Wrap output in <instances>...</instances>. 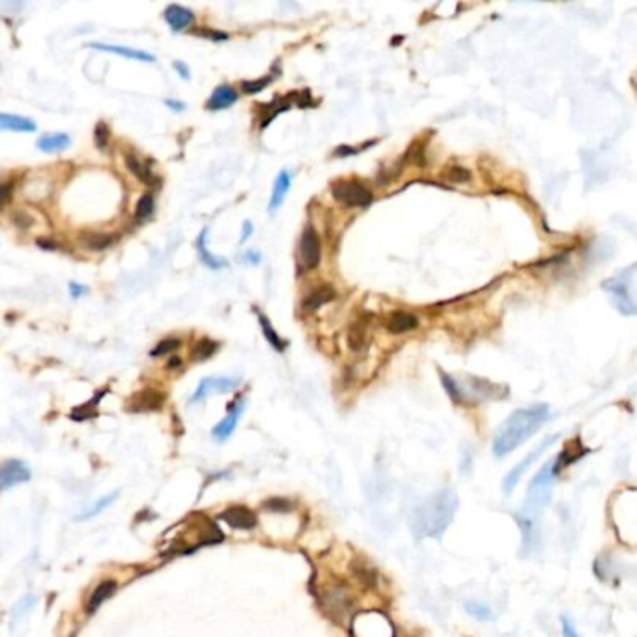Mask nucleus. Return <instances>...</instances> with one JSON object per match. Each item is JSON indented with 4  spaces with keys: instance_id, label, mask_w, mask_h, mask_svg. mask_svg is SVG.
Returning <instances> with one entry per match:
<instances>
[{
    "instance_id": "f8f14e48",
    "label": "nucleus",
    "mask_w": 637,
    "mask_h": 637,
    "mask_svg": "<svg viewBox=\"0 0 637 637\" xmlns=\"http://www.w3.org/2000/svg\"><path fill=\"white\" fill-rule=\"evenodd\" d=\"M323 605L329 613H335V617L341 620L342 615L350 609L352 605V598L344 587H327L325 589V598H323Z\"/></svg>"
},
{
    "instance_id": "4be33fe9",
    "label": "nucleus",
    "mask_w": 637,
    "mask_h": 637,
    "mask_svg": "<svg viewBox=\"0 0 637 637\" xmlns=\"http://www.w3.org/2000/svg\"><path fill=\"white\" fill-rule=\"evenodd\" d=\"M206 236H208V228H204V230L200 232L199 239H196V251H199L200 260H202V262H204V264H206L208 267H212V270H223V267H226V265H228V262H226L225 258L215 256V254H212V252L208 251V249H206Z\"/></svg>"
},
{
    "instance_id": "393cba45",
    "label": "nucleus",
    "mask_w": 637,
    "mask_h": 637,
    "mask_svg": "<svg viewBox=\"0 0 637 637\" xmlns=\"http://www.w3.org/2000/svg\"><path fill=\"white\" fill-rule=\"evenodd\" d=\"M114 592H116V583L112 581V579H109V581H103L101 585H97L96 591L92 592L90 600H88L86 611H88V613L96 611L97 607L103 604L105 600L110 598V596H112Z\"/></svg>"
},
{
    "instance_id": "0eeeda50",
    "label": "nucleus",
    "mask_w": 637,
    "mask_h": 637,
    "mask_svg": "<svg viewBox=\"0 0 637 637\" xmlns=\"http://www.w3.org/2000/svg\"><path fill=\"white\" fill-rule=\"evenodd\" d=\"M299 262L307 270H314L322 260V243L320 236L314 230V226H307L303 232L301 241H299Z\"/></svg>"
},
{
    "instance_id": "c756f323",
    "label": "nucleus",
    "mask_w": 637,
    "mask_h": 637,
    "mask_svg": "<svg viewBox=\"0 0 637 637\" xmlns=\"http://www.w3.org/2000/svg\"><path fill=\"white\" fill-rule=\"evenodd\" d=\"M154 208H155L154 194H152V193L142 194L141 200L136 202V217H139V219H142V221L148 219L150 215L154 213Z\"/></svg>"
},
{
    "instance_id": "a211bd4d",
    "label": "nucleus",
    "mask_w": 637,
    "mask_h": 637,
    "mask_svg": "<svg viewBox=\"0 0 637 637\" xmlns=\"http://www.w3.org/2000/svg\"><path fill=\"white\" fill-rule=\"evenodd\" d=\"M238 101V92L232 88L230 84H221L213 90L212 97L208 99L206 107L210 110H223L228 109Z\"/></svg>"
},
{
    "instance_id": "9b49d317",
    "label": "nucleus",
    "mask_w": 637,
    "mask_h": 637,
    "mask_svg": "<svg viewBox=\"0 0 637 637\" xmlns=\"http://www.w3.org/2000/svg\"><path fill=\"white\" fill-rule=\"evenodd\" d=\"M238 383V378H204L200 381L199 389L194 391L191 402H200L210 393H228L232 389H236Z\"/></svg>"
},
{
    "instance_id": "1a4fd4ad",
    "label": "nucleus",
    "mask_w": 637,
    "mask_h": 637,
    "mask_svg": "<svg viewBox=\"0 0 637 637\" xmlns=\"http://www.w3.org/2000/svg\"><path fill=\"white\" fill-rule=\"evenodd\" d=\"M555 439H557V436H554V438L546 439V441H542V443L538 445V447H536V451L531 452V454H527V458H525L523 462L518 463V465H516L514 469L510 471L509 475L505 476V483H503V489H505V494H510V492H512V489H514L516 486H518V483H520L521 475L525 473V469H527L529 465H531V463H533L534 460H536V458L540 456V454H542V452H544V449H546V447H549V445L554 443Z\"/></svg>"
},
{
    "instance_id": "37998d69",
    "label": "nucleus",
    "mask_w": 637,
    "mask_h": 637,
    "mask_svg": "<svg viewBox=\"0 0 637 637\" xmlns=\"http://www.w3.org/2000/svg\"><path fill=\"white\" fill-rule=\"evenodd\" d=\"M70 294L73 299H79V297L86 294V288H83V286L77 283H70Z\"/></svg>"
},
{
    "instance_id": "f03ea898",
    "label": "nucleus",
    "mask_w": 637,
    "mask_h": 637,
    "mask_svg": "<svg viewBox=\"0 0 637 637\" xmlns=\"http://www.w3.org/2000/svg\"><path fill=\"white\" fill-rule=\"evenodd\" d=\"M458 510V497L454 489L441 488L412 512V531L421 538H436L445 533V529L451 525Z\"/></svg>"
},
{
    "instance_id": "aec40b11",
    "label": "nucleus",
    "mask_w": 637,
    "mask_h": 637,
    "mask_svg": "<svg viewBox=\"0 0 637 637\" xmlns=\"http://www.w3.org/2000/svg\"><path fill=\"white\" fill-rule=\"evenodd\" d=\"M0 129H6V131H21V133H32V131H36V123H34L30 118H26V116L0 112Z\"/></svg>"
},
{
    "instance_id": "dca6fc26",
    "label": "nucleus",
    "mask_w": 637,
    "mask_h": 637,
    "mask_svg": "<svg viewBox=\"0 0 637 637\" xmlns=\"http://www.w3.org/2000/svg\"><path fill=\"white\" fill-rule=\"evenodd\" d=\"M418 320L417 316L412 314V312H404V310H398V312H391V316L387 318L385 327L389 333H393V335H402V333H410L413 329H417Z\"/></svg>"
},
{
    "instance_id": "a18cd8bd",
    "label": "nucleus",
    "mask_w": 637,
    "mask_h": 637,
    "mask_svg": "<svg viewBox=\"0 0 637 637\" xmlns=\"http://www.w3.org/2000/svg\"><path fill=\"white\" fill-rule=\"evenodd\" d=\"M251 234H252V225L249 223V221H245V223H243V232H241V238H239V243H245V241H247V238H249Z\"/></svg>"
},
{
    "instance_id": "ea45409f",
    "label": "nucleus",
    "mask_w": 637,
    "mask_h": 637,
    "mask_svg": "<svg viewBox=\"0 0 637 637\" xmlns=\"http://www.w3.org/2000/svg\"><path fill=\"white\" fill-rule=\"evenodd\" d=\"M560 623H563V637H579L578 631L574 630L572 623L567 617L560 618Z\"/></svg>"
},
{
    "instance_id": "c9c22d12",
    "label": "nucleus",
    "mask_w": 637,
    "mask_h": 637,
    "mask_svg": "<svg viewBox=\"0 0 637 637\" xmlns=\"http://www.w3.org/2000/svg\"><path fill=\"white\" fill-rule=\"evenodd\" d=\"M441 381H443L445 389H447V393L451 394L452 400H456V402H463V400H465L463 391L460 389V385H458L456 381L452 380L449 374H441Z\"/></svg>"
},
{
    "instance_id": "7ed1b4c3",
    "label": "nucleus",
    "mask_w": 637,
    "mask_h": 637,
    "mask_svg": "<svg viewBox=\"0 0 637 637\" xmlns=\"http://www.w3.org/2000/svg\"><path fill=\"white\" fill-rule=\"evenodd\" d=\"M557 465H559V458L549 460L534 475V478L531 481V486L527 489V496H525V507H523V512L520 516H525L529 520L538 521V516H540L542 510L546 509L547 503L552 499Z\"/></svg>"
},
{
    "instance_id": "49530a36",
    "label": "nucleus",
    "mask_w": 637,
    "mask_h": 637,
    "mask_svg": "<svg viewBox=\"0 0 637 637\" xmlns=\"http://www.w3.org/2000/svg\"><path fill=\"white\" fill-rule=\"evenodd\" d=\"M165 105H167L168 109L176 110V112H180V110H185V105L181 103V101H176V99H167V101H165Z\"/></svg>"
},
{
    "instance_id": "f3484780",
    "label": "nucleus",
    "mask_w": 637,
    "mask_h": 637,
    "mask_svg": "<svg viewBox=\"0 0 637 637\" xmlns=\"http://www.w3.org/2000/svg\"><path fill=\"white\" fill-rule=\"evenodd\" d=\"M290 187H292V174L288 170H281L279 176L275 178V183H273V191H271V199H270V212L275 213L279 208L283 206L284 200H286V194H288Z\"/></svg>"
},
{
    "instance_id": "58836bf2",
    "label": "nucleus",
    "mask_w": 637,
    "mask_h": 637,
    "mask_svg": "<svg viewBox=\"0 0 637 637\" xmlns=\"http://www.w3.org/2000/svg\"><path fill=\"white\" fill-rule=\"evenodd\" d=\"M13 194V187L10 183H0V208L6 206Z\"/></svg>"
},
{
    "instance_id": "f257e3e1",
    "label": "nucleus",
    "mask_w": 637,
    "mask_h": 637,
    "mask_svg": "<svg viewBox=\"0 0 637 637\" xmlns=\"http://www.w3.org/2000/svg\"><path fill=\"white\" fill-rule=\"evenodd\" d=\"M549 417V407L546 404H533L529 407L516 410L496 432L494 438V454L503 458L527 441L533 434L540 430Z\"/></svg>"
},
{
    "instance_id": "79ce46f5",
    "label": "nucleus",
    "mask_w": 637,
    "mask_h": 637,
    "mask_svg": "<svg viewBox=\"0 0 637 637\" xmlns=\"http://www.w3.org/2000/svg\"><path fill=\"white\" fill-rule=\"evenodd\" d=\"M194 34H200V36H204V38H212V39H226L228 36L223 32H213V30H208V28H199V30H194Z\"/></svg>"
},
{
    "instance_id": "ddd939ff",
    "label": "nucleus",
    "mask_w": 637,
    "mask_h": 637,
    "mask_svg": "<svg viewBox=\"0 0 637 637\" xmlns=\"http://www.w3.org/2000/svg\"><path fill=\"white\" fill-rule=\"evenodd\" d=\"M165 402V394L155 391V389H144L141 393L133 394L129 400V410L131 412H155L159 410Z\"/></svg>"
},
{
    "instance_id": "de8ad7c7",
    "label": "nucleus",
    "mask_w": 637,
    "mask_h": 637,
    "mask_svg": "<svg viewBox=\"0 0 637 637\" xmlns=\"http://www.w3.org/2000/svg\"><path fill=\"white\" fill-rule=\"evenodd\" d=\"M38 245L41 247V249H57V243H54V241H51L49 238H39Z\"/></svg>"
},
{
    "instance_id": "6e6552de",
    "label": "nucleus",
    "mask_w": 637,
    "mask_h": 637,
    "mask_svg": "<svg viewBox=\"0 0 637 637\" xmlns=\"http://www.w3.org/2000/svg\"><path fill=\"white\" fill-rule=\"evenodd\" d=\"M243 410L245 398H238L236 402H232L230 407H228V413H226V417L213 428V438L219 439V441H225V439L230 438L232 434H234V430H236V426H238L239 417H241Z\"/></svg>"
},
{
    "instance_id": "7c9ffc66",
    "label": "nucleus",
    "mask_w": 637,
    "mask_h": 637,
    "mask_svg": "<svg viewBox=\"0 0 637 637\" xmlns=\"http://www.w3.org/2000/svg\"><path fill=\"white\" fill-rule=\"evenodd\" d=\"M463 607H465V611L469 613V615H473L476 620H492V618H494V613H492V609H489L488 605L476 604V602H465Z\"/></svg>"
},
{
    "instance_id": "f704fd0d",
    "label": "nucleus",
    "mask_w": 637,
    "mask_h": 637,
    "mask_svg": "<svg viewBox=\"0 0 637 637\" xmlns=\"http://www.w3.org/2000/svg\"><path fill=\"white\" fill-rule=\"evenodd\" d=\"M94 141H96V146L99 150H105L107 146H109L110 129H109V125H107V123H105V122L97 123L96 129H94Z\"/></svg>"
},
{
    "instance_id": "bb28decb",
    "label": "nucleus",
    "mask_w": 637,
    "mask_h": 637,
    "mask_svg": "<svg viewBox=\"0 0 637 637\" xmlns=\"http://www.w3.org/2000/svg\"><path fill=\"white\" fill-rule=\"evenodd\" d=\"M118 234H99V232H92V234H84L83 236V243L88 247V249H94V251H105V249H109L110 245H114L118 241Z\"/></svg>"
},
{
    "instance_id": "423d86ee",
    "label": "nucleus",
    "mask_w": 637,
    "mask_h": 637,
    "mask_svg": "<svg viewBox=\"0 0 637 637\" xmlns=\"http://www.w3.org/2000/svg\"><path fill=\"white\" fill-rule=\"evenodd\" d=\"M354 630L357 637L363 634H372L370 637H394L393 626L389 618L383 617L381 613H361L354 620Z\"/></svg>"
},
{
    "instance_id": "a19ab883",
    "label": "nucleus",
    "mask_w": 637,
    "mask_h": 637,
    "mask_svg": "<svg viewBox=\"0 0 637 637\" xmlns=\"http://www.w3.org/2000/svg\"><path fill=\"white\" fill-rule=\"evenodd\" d=\"M172 68L176 71H178V75L185 79V81H189V79H191V71H189V68H187V65L183 64V62H180V60H176V62L172 64Z\"/></svg>"
},
{
    "instance_id": "39448f33",
    "label": "nucleus",
    "mask_w": 637,
    "mask_h": 637,
    "mask_svg": "<svg viewBox=\"0 0 637 637\" xmlns=\"http://www.w3.org/2000/svg\"><path fill=\"white\" fill-rule=\"evenodd\" d=\"M331 193H333L335 200L346 204V206L363 208L372 202V191L367 185H363L361 181L355 180L335 181L331 185Z\"/></svg>"
},
{
    "instance_id": "e433bc0d",
    "label": "nucleus",
    "mask_w": 637,
    "mask_h": 637,
    "mask_svg": "<svg viewBox=\"0 0 637 637\" xmlns=\"http://www.w3.org/2000/svg\"><path fill=\"white\" fill-rule=\"evenodd\" d=\"M271 83V77L265 79H258V81H247V83L241 84V88H243L245 94H258V92H262Z\"/></svg>"
},
{
    "instance_id": "4468645a",
    "label": "nucleus",
    "mask_w": 637,
    "mask_h": 637,
    "mask_svg": "<svg viewBox=\"0 0 637 637\" xmlns=\"http://www.w3.org/2000/svg\"><path fill=\"white\" fill-rule=\"evenodd\" d=\"M221 518L234 529H252L256 525V516L247 507H230L221 514Z\"/></svg>"
},
{
    "instance_id": "473e14b6",
    "label": "nucleus",
    "mask_w": 637,
    "mask_h": 637,
    "mask_svg": "<svg viewBox=\"0 0 637 637\" xmlns=\"http://www.w3.org/2000/svg\"><path fill=\"white\" fill-rule=\"evenodd\" d=\"M180 346V338H165V341L159 342V344L150 352V357H161V355H167L170 354V352H174V350H178Z\"/></svg>"
},
{
    "instance_id": "b1692460",
    "label": "nucleus",
    "mask_w": 637,
    "mask_h": 637,
    "mask_svg": "<svg viewBox=\"0 0 637 637\" xmlns=\"http://www.w3.org/2000/svg\"><path fill=\"white\" fill-rule=\"evenodd\" d=\"M71 144V139L65 133H51V135H43L38 141V148L47 154H57L62 152Z\"/></svg>"
},
{
    "instance_id": "412c9836",
    "label": "nucleus",
    "mask_w": 637,
    "mask_h": 637,
    "mask_svg": "<svg viewBox=\"0 0 637 637\" xmlns=\"http://www.w3.org/2000/svg\"><path fill=\"white\" fill-rule=\"evenodd\" d=\"M125 167H128L129 170H131V174L136 176L142 183H146V185H154V183H157V176L150 170V167L142 165V161L136 157V155L125 154Z\"/></svg>"
},
{
    "instance_id": "a878e982",
    "label": "nucleus",
    "mask_w": 637,
    "mask_h": 637,
    "mask_svg": "<svg viewBox=\"0 0 637 637\" xmlns=\"http://www.w3.org/2000/svg\"><path fill=\"white\" fill-rule=\"evenodd\" d=\"M256 316H258V322H260V327H262V333H264V336H265V341L270 342L273 350H277V352H284V350H286V342H284L283 338L279 336L277 331L273 329L270 318H267L264 312H260V310H256Z\"/></svg>"
},
{
    "instance_id": "4c0bfd02",
    "label": "nucleus",
    "mask_w": 637,
    "mask_h": 637,
    "mask_svg": "<svg viewBox=\"0 0 637 637\" xmlns=\"http://www.w3.org/2000/svg\"><path fill=\"white\" fill-rule=\"evenodd\" d=\"M12 221H13V225L19 226V228H28V226L32 225V219H30L25 212H21V210L19 212L12 213Z\"/></svg>"
},
{
    "instance_id": "2f4dec72",
    "label": "nucleus",
    "mask_w": 637,
    "mask_h": 637,
    "mask_svg": "<svg viewBox=\"0 0 637 637\" xmlns=\"http://www.w3.org/2000/svg\"><path fill=\"white\" fill-rule=\"evenodd\" d=\"M365 342H367V338H365V325L361 322L354 323L352 331H350V347L355 350V352H359L361 347L365 346Z\"/></svg>"
},
{
    "instance_id": "72a5a7b5",
    "label": "nucleus",
    "mask_w": 637,
    "mask_h": 637,
    "mask_svg": "<svg viewBox=\"0 0 637 637\" xmlns=\"http://www.w3.org/2000/svg\"><path fill=\"white\" fill-rule=\"evenodd\" d=\"M445 178L449 181H452V183H469L471 172L467 168L460 167V165H454V167H451L447 170Z\"/></svg>"
},
{
    "instance_id": "5701e85b",
    "label": "nucleus",
    "mask_w": 637,
    "mask_h": 637,
    "mask_svg": "<svg viewBox=\"0 0 637 637\" xmlns=\"http://www.w3.org/2000/svg\"><path fill=\"white\" fill-rule=\"evenodd\" d=\"M333 299H335V290L331 288V286H320V288L312 290L309 296L305 297L303 307H305V310H318L322 305L333 301Z\"/></svg>"
},
{
    "instance_id": "c03bdc74",
    "label": "nucleus",
    "mask_w": 637,
    "mask_h": 637,
    "mask_svg": "<svg viewBox=\"0 0 637 637\" xmlns=\"http://www.w3.org/2000/svg\"><path fill=\"white\" fill-rule=\"evenodd\" d=\"M243 262H247V264H252V265L260 264V254H258V252H254V251L245 252Z\"/></svg>"
},
{
    "instance_id": "cd10ccee",
    "label": "nucleus",
    "mask_w": 637,
    "mask_h": 637,
    "mask_svg": "<svg viewBox=\"0 0 637 637\" xmlns=\"http://www.w3.org/2000/svg\"><path fill=\"white\" fill-rule=\"evenodd\" d=\"M217 347H219V344L215 341L202 338V341L196 342L193 346V350H191V357H193V361H206L217 352Z\"/></svg>"
},
{
    "instance_id": "2eb2a0df",
    "label": "nucleus",
    "mask_w": 637,
    "mask_h": 637,
    "mask_svg": "<svg viewBox=\"0 0 637 637\" xmlns=\"http://www.w3.org/2000/svg\"><path fill=\"white\" fill-rule=\"evenodd\" d=\"M163 15H165V21L170 25L174 32H181V30H185L187 26H191L194 23V13L189 8L178 6V4L168 6Z\"/></svg>"
},
{
    "instance_id": "09e8293b",
    "label": "nucleus",
    "mask_w": 637,
    "mask_h": 637,
    "mask_svg": "<svg viewBox=\"0 0 637 637\" xmlns=\"http://www.w3.org/2000/svg\"><path fill=\"white\" fill-rule=\"evenodd\" d=\"M180 365H181V359H180V357H172V359H170V363H168V367H170V368L180 367Z\"/></svg>"
},
{
    "instance_id": "6ab92c4d",
    "label": "nucleus",
    "mask_w": 637,
    "mask_h": 637,
    "mask_svg": "<svg viewBox=\"0 0 637 637\" xmlns=\"http://www.w3.org/2000/svg\"><path fill=\"white\" fill-rule=\"evenodd\" d=\"M90 49L103 52H112V54H120L129 60H139V62H155L154 54H150L146 51H139V49H129V47L122 46H105V43H88Z\"/></svg>"
},
{
    "instance_id": "9d476101",
    "label": "nucleus",
    "mask_w": 637,
    "mask_h": 637,
    "mask_svg": "<svg viewBox=\"0 0 637 637\" xmlns=\"http://www.w3.org/2000/svg\"><path fill=\"white\" fill-rule=\"evenodd\" d=\"M30 478V471L19 460H8L0 465V488H12L15 484L26 483Z\"/></svg>"
},
{
    "instance_id": "c85d7f7f",
    "label": "nucleus",
    "mask_w": 637,
    "mask_h": 637,
    "mask_svg": "<svg viewBox=\"0 0 637 637\" xmlns=\"http://www.w3.org/2000/svg\"><path fill=\"white\" fill-rule=\"evenodd\" d=\"M116 497H118V492H112L110 496L101 497V499H99V501H97L96 505H94V507H90V509L86 510V512H83V514L79 516L77 520H81V521L90 520V518H94V516H97V514H99V512H103V509H107V507H109L110 503L114 501Z\"/></svg>"
},
{
    "instance_id": "20e7f679",
    "label": "nucleus",
    "mask_w": 637,
    "mask_h": 637,
    "mask_svg": "<svg viewBox=\"0 0 637 637\" xmlns=\"http://www.w3.org/2000/svg\"><path fill=\"white\" fill-rule=\"evenodd\" d=\"M634 277H636V265H630L626 270H620L617 275L607 279L602 284L605 292H609L613 303L623 314H636V301H634Z\"/></svg>"
}]
</instances>
